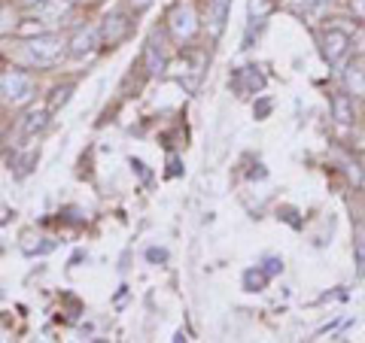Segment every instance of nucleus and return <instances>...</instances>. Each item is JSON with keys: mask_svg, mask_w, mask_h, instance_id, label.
Instances as JSON below:
<instances>
[{"mask_svg": "<svg viewBox=\"0 0 365 343\" xmlns=\"http://www.w3.org/2000/svg\"><path fill=\"white\" fill-rule=\"evenodd\" d=\"M128 31H131V21L125 13H113L104 19V25H101V40L110 43V46H116L119 40L128 37Z\"/></svg>", "mask_w": 365, "mask_h": 343, "instance_id": "obj_5", "label": "nucleus"}, {"mask_svg": "<svg viewBox=\"0 0 365 343\" xmlns=\"http://www.w3.org/2000/svg\"><path fill=\"white\" fill-rule=\"evenodd\" d=\"M150 4H153V0H131V6H134V9H146Z\"/></svg>", "mask_w": 365, "mask_h": 343, "instance_id": "obj_22", "label": "nucleus"}, {"mask_svg": "<svg viewBox=\"0 0 365 343\" xmlns=\"http://www.w3.org/2000/svg\"><path fill=\"white\" fill-rule=\"evenodd\" d=\"M46 125H49V112L46 110H34V112H28L25 116V122H21V131L25 134H37V131H43Z\"/></svg>", "mask_w": 365, "mask_h": 343, "instance_id": "obj_12", "label": "nucleus"}, {"mask_svg": "<svg viewBox=\"0 0 365 343\" xmlns=\"http://www.w3.org/2000/svg\"><path fill=\"white\" fill-rule=\"evenodd\" d=\"M16 21H19V19H16V9H13V6H6V4L0 6V33L13 31V28H16Z\"/></svg>", "mask_w": 365, "mask_h": 343, "instance_id": "obj_16", "label": "nucleus"}, {"mask_svg": "<svg viewBox=\"0 0 365 343\" xmlns=\"http://www.w3.org/2000/svg\"><path fill=\"white\" fill-rule=\"evenodd\" d=\"M146 258H150V261H168V249H150V253H146Z\"/></svg>", "mask_w": 365, "mask_h": 343, "instance_id": "obj_19", "label": "nucleus"}, {"mask_svg": "<svg viewBox=\"0 0 365 343\" xmlns=\"http://www.w3.org/2000/svg\"><path fill=\"white\" fill-rule=\"evenodd\" d=\"M271 13V0H250V19H265Z\"/></svg>", "mask_w": 365, "mask_h": 343, "instance_id": "obj_17", "label": "nucleus"}, {"mask_svg": "<svg viewBox=\"0 0 365 343\" xmlns=\"http://www.w3.org/2000/svg\"><path fill=\"white\" fill-rule=\"evenodd\" d=\"M268 273L265 270H262V265H256V268H250L247 273H244V289L247 292H262V289H265V285H268Z\"/></svg>", "mask_w": 365, "mask_h": 343, "instance_id": "obj_11", "label": "nucleus"}, {"mask_svg": "<svg viewBox=\"0 0 365 343\" xmlns=\"http://www.w3.org/2000/svg\"><path fill=\"white\" fill-rule=\"evenodd\" d=\"M350 9H353V16L365 19V0H350Z\"/></svg>", "mask_w": 365, "mask_h": 343, "instance_id": "obj_20", "label": "nucleus"}, {"mask_svg": "<svg viewBox=\"0 0 365 343\" xmlns=\"http://www.w3.org/2000/svg\"><path fill=\"white\" fill-rule=\"evenodd\" d=\"M311 6H319V4H329V0H307Z\"/></svg>", "mask_w": 365, "mask_h": 343, "instance_id": "obj_23", "label": "nucleus"}, {"mask_svg": "<svg viewBox=\"0 0 365 343\" xmlns=\"http://www.w3.org/2000/svg\"><path fill=\"white\" fill-rule=\"evenodd\" d=\"M168 28L174 33V40L186 43L198 33V13H195V4L192 0H177L168 13Z\"/></svg>", "mask_w": 365, "mask_h": 343, "instance_id": "obj_3", "label": "nucleus"}, {"mask_svg": "<svg viewBox=\"0 0 365 343\" xmlns=\"http://www.w3.org/2000/svg\"><path fill=\"white\" fill-rule=\"evenodd\" d=\"M21 52H25V64L31 67H52L61 58L64 40L55 37V33H40V37L21 43Z\"/></svg>", "mask_w": 365, "mask_h": 343, "instance_id": "obj_1", "label": "nucleus"}, {"mask_svg": "<svg viewBox=\"0 0 365 343\" xmlns=\"http://www.w3.org/2000/svg\"><path fill=\"white\" fill-rule=\"evenodd\" d=\"M228 85H232L237 95H256V91H262L265 88V76L259 73V67H241L232 79H228Z\"/></svg>", "mask_w": 365, "mask_h": 343, "instance_id": "obj_4", "label": "nucleus"}, {"mask_svg": "<svg viewBox=\"0 0 365 343\" xmlns=\"http://www.w3.org/2000/svg\"><path fill=\"white\" fill-rule=\"evenodd\" d=\"M67 46H71L73 55H91L101 46V31L98 28H79Z\"/></svg>", "mask_w": 365, "mask_h": 343, "instance_id": "obj_8", "label": "nucleus"}, {"mask_svg": "<svg viewBox=\"0 0 365 343\" xmlns=\"http://www.w3.org/2000/svg\"><path fill=\"white\" fill-rule=\"evenodd\" d=\"M353 253H356V265H359V277L365 273V222L353 228Z\"/></svg>", "mask_w": 365, "mask_h": 343, "instance_id": "obj_13", "label": "nucleus"}, {"mask_svg": "<svg viewBox=\"0 0 365 343\" xmlns=\"http://www.w3.org/2000/svg\"><path fill=\"white\" fill-rule=\"evenodd\" d=\"M71 95H73V83H67V85H58L52 91V97H49V110H61L67 100H71Z\"/></svg>", "mask_w": 365, "mask_h": 343, "instance_id": "obj_14", "label": "nucleus"}, {"mask_svg": "<svg viewBox=\"0 0 365 343\" xmlns=\"http://www.w3.org/2000/svg\"><path fill=\"white\" fill-rule=\"evenodd\" d=\"M228 13H232V0H210V6H207V21H210V33H213V37H220V33L225 31Z\"/></svg>", "mask_w": 365, "mask_h": 343, "instance_id": "obj_9", "label": "nucleus"}, {"mask_svg": "<svg viewBox=\"0 0 365 343\" xmlns=\"http://www.w3.org/2000/svg\"><path fill=\"white\" fill-rule=\"evenodd\" d=\"M347 46H350V37H347L344 31H329V33H323V55H326L329 64H335V61L344 58Z\"/></svg>", "mask_w": 365, "mask_h": 343, "instance_id": "obj_7", "label": "nucleus"}, {"mask_svg": "<svg viewBox=\"0 0 365 343\" xmlns=\"http://www.w3.org/2000/svg\"><path fill=\"white\" fill-rule=\"evenodd\" d=\"M347 88L353 91V95H365V73L359 70V67H350L347 70Z\"/></svg>", "mask_w": 365, "mask_h": 343, "instance_id": "obj_15", "label": "nucleus"}, {"mask_svg": "<svg viewBox=\"0 0 365 343\" xmlns=\"http://www.w3.org/2000/svg\"><path fill=\"white\" fill-rule=\"evenodd\" d=\"M332 116H335L341 125L353 122V97H347V95H335V97H332Z\"/></svg>", "mask_w": 365, "mask_h": 343, "instance_id": "obj_10", "label": "nucleus"}, {"mask_svg": "<svg viewBox=\"0 0 365 343\" xmlns=\"http://www.w3.org/2000/svg\"><path fill=\"white\" fill-rule=\"evenodd\" d=\"M34 88H37V83H34V76L25 70H6L0 76V97H4V104H9V107L28 104L34 97Z\"/></svg>", "mask_w": 365, "mask_h": 343, "instance_id": "obj_2", "label": "nucleus"}, {"mask_svg": "<svg viewBox=\"0 0 365 343\" xmlns=\"http://www.w3.org/2000/svg\"><path fill=\"white\" fill-rule=\"evenodd\" d=\"M262 270H265L268 277H274V273H280V270H283V261L271 255V258H265V265H262Z\"/></svg>", "mask_w": 365, "mask_h": 343, "instance_id": "obj_18", "label": "nucleus"}, {"mask_svg": "<svg viewBox=\"0 0 365 343\" xmlns=\"http://www.w3.org/2000/svg\"><path fill=\"white\" fill-rule=\"evenodd\" d=\"M268 110H271V104H268V100H262L259 110H256V116H268Z\"/></svg>", "mask_w": 365, "mask_h": 343, "instance_id": "obj_21", "label": "nucleus"}, {"mask_svg": "<svg viewBox=\"0 0 365 343\" xmlns=\"http://www.w3.org/2000/svg\"><path fill=\"white\" fill-rule=\"evenodd\" d=\"M168 64V49H165V37L158 31H153V37L146 40V67L150 73H162Z\"/></svg>", "mask_w": 365, "mask_h": 343, "instance_id": "obj_6", "label": "nucleus"}]
</instances>
